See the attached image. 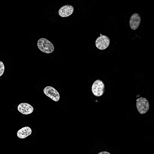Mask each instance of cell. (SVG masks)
Listing matches in <instances>:
<instances>
[{
	"instance_id": "obj_11",
	"label": "cell",
	"mask_w": 154,
	"mask_h": 154,
	"mask_svg": "<svg viewBox=\"0 0 154 154\" xmlns=\"http://www.w3.org/2000/svg\"><path fill=\"white\" fill-rule=\"evenodd\" d=\"M98 154H110L109 153L106 151L102 152L100 153H98Z\"/></svg>"
},
{
	"instance_id": "obj_2",
	"label": "cell",
	"mask_w": 154,
	"mask_h": 154,
	"mask_svg": "<svg viewBox=\"0 0 154 154\" xmlns=\"http://www.w3.org/2000/svg\"><path fill=\"white\" fill-rule=\"evenodd\" d=\"M93 94L97 97H100L103 95L105 91V85L102 81L100 79L95 80L91 87Z\"/></svg>"
},
{
	"instance_id": "obj_7",
	"label": "cell",
	"mask_w": 154,
	"mask_h": 154,
	"mask_svg": "<svg viewBox=\"0 0 154 154\" xmlns=\"http://www.w3.org/2000/svg\"><path fill=\"white\" fill-rule=\"evenodd\" d=\"M74 8L71 5H68L61 7L58 11L59 16L62 17H66L71 15L73 12Z\"/></svg>"
},
{
	"instance_id": "obj_1",
	"label": "cell",
	"mask_w": 154,
	"mask_h": 154,
	"mask_svg": "<svg viewBox=\"0 0 154 154\" xmlns=\"http://www.w3.org/2000/svg\"><path fill=\"white\" fill-rule=\"evenodd\" d=\"M37 46L40 51L47 54L52 52L54 50L53 44L49 40L44 38H40L38 40Z\"/></svg>"
},
{
	"instance_id": "obj_3",
	"label": "cell",
	"mask_w": 154,
	"mask_h": 154,
	"mask_svg": "<svg viewBox=\"0 0 154 154\" xmlns=\"http://www.w3.org/2000/svg\"><path fill=\"white\" fill-rule=\"evenodd\" d=\"M137 108L139 112L141 114L146 113L149 109V103L145 98L140 97L136 100Z\"/></svg>"
},
{
	"instance_id": "obj_6",
	"label": "cell",
	"mask_w": 154,
	"mask_h": 154,
	"mask_svg": "<svg viewBox=\"0 0 154 154\" xmlns=\"http://www.w3.org/2000/svg\"><path fill=\"white\" fill-rule=\"evenodd\" d=\"M141 21V16L138 14H133L130 18L129 22L131 29L133 30L137 29L140 25Z\"/></svg>"
},
{
	"instance_id": "obj_10",
	"label": "cell",
	"mask_w": 154,
	"mask_h": 154,
	"mask_svg": "<svg viewBox=\"0 0 154 154\" xmlns=\"http://www.w3.org/2000/svg\"><path fill=\"white\" fill-rule=\"evenodd\" d=\"M0 76H1L5 70L4 65L1 61H0Z\"/></svg>"
},
{
	"instance_id": "obj_4",
	"label": "cell",
	"mask_w": 154,
	"mask_h": 154,
	"mask_svg": "<svg viewBox=\"0 0 154 154\" xmlns=\"http://www.w3.org/2000/svg\"><path fill=\"white\" fill-rule=\"evenodd\" d=\"M109 38L106 35H101L96 40V46L97 48L100 50L105 49L109 46Z\"/></svg>"
},
{
	"instance_id": "obj_9",
	"label": "cell",
	"mask_w": 154,
	"mask_h": 154,
	"mask_svg": "<svg viewBox=\"0 0 154 154\" xmlns=\"http://www.w3.org/2000/svg\"><path fill=\"white\" fill-rule=\"evenodd\" d=\"M31 129L29 127H23L18 131L17 135L18 137L21 139H24L32 133Z\"/></svg>"
},
{
	"instance_id": "obj_8",
	"label": "cell",
	"mask_w": 154,
	"mask_h": 154,
	"mask_svg": "<svg viewBox=\"0 0 154 154\" xmlns=\"http://www.w3.org/2000/svg\"><path fill=\"white\" fill-rule=\"evenodd\" d=\"M18 110L23 114L28 115L31 113L33 111V107L27 103H22L17 107Z\"/></svg>"
},
{
	"instance_id": "obj_5",
	"label": "cell",
	"mask_w": 154,
	"mask_h": 154,
	"mask_svg": "<svg viewBox=\"0 0 154 154\" xmlns=\"http://www.w3.org/2000/svg\"><path fill=\"white\" fill-rule=\"evenodd\" d=\"M44 93L47 96L50 98L54 101H58L60 99V95L58 92L54 88L48 86L43 90Z\"/></svg>"
}]
</instances>
